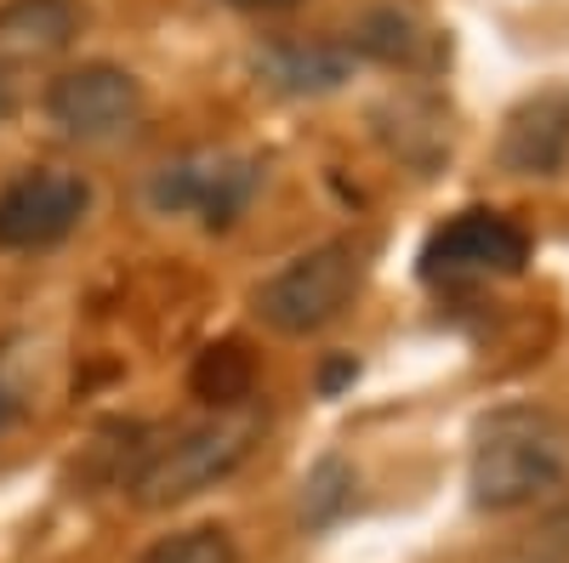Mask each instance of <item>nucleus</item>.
<instances>
[{"mask_svg": "<svg viewBox=\"0 0 569 563\" xmlns=\"http://www.w3.org/2000/svg\"><path fill=\"white\" fill-rule=\"evenodd\" d=\"M137 563H240V546L217 524H194V530H177V535L154 541Z\"/></svg>", "mask_w": 569, "mask_h": 563, "instance_id": "12", "label": "nucleus"}, {"mask_svg": "<svg viewBox=\"0 0 569 563\" xmlns=\"http://www.w3.org/2000/svg\"><path fill=\"white\" fill-rule=\"evenodd\" d=\"M12 114V91H7V80H0V120Z\"/></svg>", "mask_w": 569, "mask_h": 563, "instance_id": "18", "label": "nucleus"}, {"mask_svg": "<svg viewBox=\"0 0 569 563\" xmlns=\"http://www.w3.org/2000/svg\"><path fill=\"white\" fill-rule=\"evenodd\" d=\"M353 69H359V52L348 40H279L268 52H257V74L273 91H291V98L337 91Z\"/></svg>", "mask_w": 569, "mask_h": 563, "instance_id": "10", "label": "nucleus"}, {"mask_svg": "<svg viewBox=\"0 0 569 563\" xmlns=\"http://www.w3.org/2000/svg\"><path fill=\"white\" fill-rule=\"evenodd\" d=\"M353 52L359 58H382V63H410L416 58V46H421V34H416V23L410 18H399V12H376L353 40Z\"/></svg>", "mask_w": 569, "mask_h": 563, "instance_id": "13", "label": "nucleus"}, {"mask_svg": "<svg viewBox=\"0 0 569 563\" xmlns=\"http://www.w3.org/2000/svg\"><path fill=\"white\" fill-rule=\"evenodd\" d=\"M257 188H262V165L251 154L200 149V154H182V160L160 165L149 182V200L160 211H194L206 228H228L251 205Z\"/></svg>", "mask_w": 569, "mask_h": 563, "instance_id": "5", "label": "nucleus"}, {"mask_svg": "<svg viewBox=\"0 0 569 563\" xmlns=\"http://www.w3.org/2000/svg\"><path fill=\"white\" fill-rule=\"evenodd\" d=\"M337 484H353L348 466H342V461H319L313 479L302 484V519H308V524H330V519L342 512L348 490H337Z\"/></svg>", "mask_w": 569, "mask_h": 563, "instance_id": "14", "label": "nucleus"}, {"mask_svg": "<svg viewBox=\"0 0 569 563\" xmlns=\"http://www.w3.org/2000/svg\"><path fill=\"white\" fill-rule=\"evenodd\" d=\"M512 177H552L569 160V86H541L518 103L496 143Z\"/></svg>", "mask_w": 569, "mask_h": 563, "instance_id": "8", "label": "nucleus"}, {"mask_svg": "<svg viewBox=\"0 0 569 563\" xmlns=\"http://www.w3.org/2000/svg\"><path fill=\"white\" fill-rule=\"evenodd\" d=\"M91 205V188L74 171H23L0 188V251H46L69 240Z\"/></svg>", "mask_w": 569, "mask_h": 563, "instance_id": "7", "label": "nucleus"}, {"mask_svg": "<svg viewBox=\"0 0 569 563\" xmlns=\"http://www.w3.org/2000/svg\"><path fill=\"white\" fill-rule=\"evenodd\" d=\"M530 262V233L501 211H456L439 222L421 245V279L427 285H472V279H512Z\"/></svg>", "mask_w": 569, "mask_h": 563, "instance_id": "4", "label": "nucleus"}, {"mask_svg": "<svg viewBox=\"0 0 569 563\" xmlns=\"http://www.w3.org/2000/svg\"><path fill=\"white\" fill-rule=\"evenodd\" d=\"M188 382H194V399H206L217 410H240L257 388V364L240 342H217L194 359V375H188Z\"/></svg>", "mask_w": 569, "mask_h": 563, "instance_id": "11", "label": "nucleus"}, {"mask_svg": "<svg viewBox=\"0 0 569 563\" xmlns=\"http://www.w3.org/2000/svg\"><path fill=\"white\" fill-rule=\"evenodd\" d=\"M80 23H86V12L74 0H7L0 7V80L12 69L63 58L80 34Z\"/></svg>", "mask_w": 569, "mask_h": 563, "instance_id": "9", "label": "nucleus"}, {"mask_svg": "<svg viewBox=\"0 0 569 563\" xmlns=\"http://www.w3.org/2000/svg\"><path fill=\"white\" fill-rule=\"evenodd\" d=\"M23 410V382H12V348H0V428Z\"/></svg>", "mask_w": 569, "mask_h": 563, "instance_id": "15", "label": "nucleus"}, {"mask_svg": "<svg viewBox=\"0 0 569 563\" xmlns=\"http://www.w3.org/2000/svg\"><path fill=\"white\" fill-rule=\"evenodd\" d=\"M359 279H365V251L353 240L313 245L257 285V319L273 324L279 336H313L330 319H342V308L359 296Z\"/></svg>", "mask_w": 569, "mask_h": 563, "instance_id": "3", "label": "nucleus"}, {"mask_svg": "<svg viewBox=\"0 0 569 563\" xmlns=\"http://www.w3.org/2000/svg\"><path fill=\"white\" fill-rule=\"evenodd\" d=\"M46 114L69 137H120L142 120V80L120 63H80L46 86Z\"/></svg>", "mask_w": 569, "mask_h": 563, "instance_id": "6", "label": "nucleus"}, {"mask_svg": "<svg viewBox=\"0 0 569 563\" xmlns=\"http://www.w3.org/2000/svg\"><path fill=\"white\" fill-rule=\"evenodd\" d=\"M228 7H240V12H284V7H297V0H228Z\"/></svg>", "mask_w": 569, "mask_h": 563, "instance_id": "16", "label": "nucleus"}, {"mask_svg": "<svg viewBox=\"0 0 569 563\" xmlns=\"http://www.w3.org/2000/svg\"><path fill=\"white\" fill-rule=\"evenodd\" d=\"M257 433H262V421L251 410H240V415L222 410L217 421H200V428H188L142 455V466L126 479V495L149 512L194 501V495L217 490L228 473H240L246 455L257 450Z\"/></svg>", "mask_w": 569, "mask_h": 563, "instance_id": "2", "label": "nucleus"}, {"mask_svg": "<svg viewBox=\"0 0 569 563\" xmlns=\"http://www.w3.org/2000/svg\"><path fill=\"white\" fill-rule=\"evenodd\" d=\"M569 479V421L547 404H501L472 428L467 490L485 512L536 506Z\"/></svg>", "mask_w": 569, "mask_h": 563, "instance_id": "1", "label": "nucleus"}, {"mask_svg": "<svg viewBox=\"0 0 569 563\" xmlns=\"http://www.w3.org/2000/svg\"><path fill=\"white\" fill-rule=\"evenodd\" d=\"M547 535H552V541H558V546L569 552V506H563V512H558V519L547 524Z\"/></svg>", "mask_w": 569, "mask_h": 563, "instance_id": "17", "label": "nucleus"}]
</instances>
